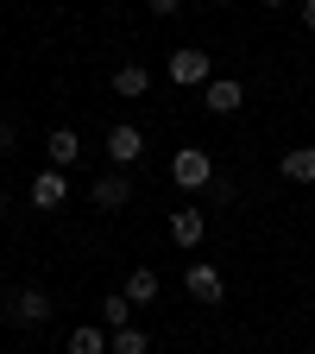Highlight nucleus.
Returning <instances> with one entry per match:
<instances>
[{"mask_svg":"<svg viewBox=\"0 0 315 354\" xmlns=\"http://www.w3.org/2000/svg\"><path fill=\"white\" fill-rule=\"evenodd\" d=\"M114 354H152V342H145V329H114V342H108Z\"/></svg>","mask_w":315,"mask_h":354,"instance_id":"dca6fc26","label":"nucleus"},{"mask_svg":"<svg viewBox=\"0 0 315 354\" xmlns=\"http://www.w3.org/2000/svg\"><path fill=\"white\" fill-rule=\"evenodd\" d=\"M145 7H152L158 19H170V13H183V0H145Z\"/></svg>","mask_w":315,"mask_h":354,"instance_id":"f3484780","label":"nucleus"},{"mask_svg":"<svg viewBox=\"0 0 315 354\" xmlns=\"http://www.w3.org/2000/svg\"><path fill=\"white\" fill-rule=\"evenodd\" d=\"M108 158L126 171V165H139L145 158V133L132 127V120H120V127H108Z\"/></svg>","mask_w":315,"mask_h":354,"instance_id":"20e7f679","label":"nucleus"},{"mask_svg":"<svg viewBox=\"0 0 315 354\" xmlns=\"http://www.w3.org/2000/svg\"><path fill=\"white\" fill-rule=\"evenodd\" d=\"M278 171L290 177V184H315V146H290V152L278 158Z\"/></svg>","mask_w":315,"mask_h":354,"instance_id":"9b49d317","label":"nucleus"},{"mask_svg":"<svg viewBox=\"0 0 315 354\" xmlns=\"http://www.w3.org/2000/svg\"><path fill=\"white\" fill-rule=\"evenodd\" d=\"M126 297L132 304H152L158 297V272H152V266H132V272H126Z\"/></svg>","mask_w":315,"mask_h":354,"instance_id":"ddd939ff","label":"nucleus"},{"mask_svg":"<svg viewBox=\"0 0 315 354\" xmlns=\"http://www.w3.org/2000/svg\"><path fill=\"white\" fill-rule=\"evenodd\" d=\"M170 184H176V190H208V184H214V158H208L202 146H183V152L170 158Z\"/></svg>","mask_w":315,"mask_h":354,"instance_id":"f257e3e1","label":"nucleus"},{"mask_svg":"<svg viewBox=\"0 0 315 354\" xmlns=\"http://www.w3.org/2000/svg\"><path fill=\"white\" fill-rule=\"evenodd\" d=\"M108 342H114V335H108V329H95V323H82V329H76V335H70V354H101V348H108Z\"/></svg>","mask_w":315,"mask_h":354,"instance_id":"2eb2a0df","label":"nucleus"},{"mask_svg":"<svg viewBox=\"0 0 315 354\" xmlns=\"http://www.w3.org/2000/svg\"><path fill=\"white\" fill-rule=\"evenodd\" d=\"M221 7H227V0H221Z\"/></svg>","mask_w":315,"mask_h":354,"instance_id":"aec40b11","label":"nucleus"},{"mask_svg":"<svg viewBox=\"0 0 315 354\" xmlns=\"http://www.w3.org/2000/svg\"><path fill=\"white\" fill-rule=\"evenodd\" d=\"M170 82L176 88H208L214 82V57L208 51H170Z\"/></svg>","mask_w":315,"mask_h":354,"instance_id":"f03ea898","label":"nucleus"},{"mask_svg":"<svg viewBox=\"0 0 315 354\" xmlns=\"http://www.w3.org/2000/svg\"><path fill=\"white\" fill-rule=\"evenodd\" d=\"M88 196H95V209H126L132 203V190H126V171H108V177H95V190H88Z\"/></svg>","mask_w":315,"mask_h":354,"instance_id":"1a4fd4ad","label":"nucleus"},{"mask_svg":"<svg viewBox=\"0 0 315 354\" xmlns=\"http://www.w3.org/2000/svg\"><path fill=\"white\" fill-rule=\"evenodd\" d=\"M70 203V177L63 171H38L32 177V209H63Z\"/></svg>","mask_w":315,"mask_h":354,"instance_id":"423d86ee","label":"nucleus"},{"mask_svg":"<svg viewBox=\"0 0 315 354\" xmlns=\"http://www.w3.org/2000/svg\"><path fill=\"white\" fill-rule=\"evenodd\" d=\"M0 310H7V323H44V317H51V297H44V291H7Z\"/></svg>","mask_w":315,"mask_h":354,"instance_id":"39448f33","label":"nucleus"},{"mask_svg":"<svg viewBox=\"0 0 315 354\" xmlns=\"http://www.w3.org/2000/svg\"><path fill=\"white\" fill-rule=\"evenodd\" d=\"M265 7H284V0H265Z\"/></svg>","mask_w":315,"mask_h":354,"instance_id":"6ab92c4d","label":"nucleus"},{"mask_svg":"<svg viewBox=\"0 0 315 354\" xmlns=\"http://www.w3.org/2000/svg\"><path fill=\"white\" fill-rule=\"evenodd\" d=\"M145 88H152V70L145 64H120L114 70V95H145Z\"/></svg>","mask_w":315,"mask_h":354,"instance_id":"f8f14e48","label":"nucleus"},{"mask_svg":"<svg viewBox=\"0 0 315 354\" xmlns=\"http://www.w3.org/2000/svg\"><path fill=\"white\" fill-rule=\"evenodd\" d=\"M126 317H132V297H126V291H114V297H101V323H108V329H132Z\"/></svg>","mask_w":315,"mask_h":354,"instance_id":"4468645a","label":"nucleus"},{"mask_svg":"<svg viewBox=\"0 0 315 354\" xmlns=\"http://www.w3.org/2000/svg\"><path fill=\"white\" fill-rule=\"evenodd\" d=\"M44 158H51V171H70L76 158H82V140L70 127H51V140H44Z\"/></svg>","mask_w":315,"mask_h":354,"instance_id":"6e6552de","label":"nucleus"},{"mask_svg":"<svg viewBox=\"0 0 315 354\" xmlns=\"http://www.w3.org/2000/svg\"><path fill=\"white\" fill-rule=\"evenodd\" d=\"M202 234H208V215H202V209H190V203L170 209V241H176V247H202Z\"/></svg>","mask_w":315,"mask_h":354,"instance_id":"0eeeda50","label":"nucleus"},{"mask_svg":"<svg viewBox=\"0 0 315 354\" xmlns=\"http://www.w3.org/2000/svg\"><path fill=\"white\" fill-rule=\"evenodd\" d=\"M190 297L196 304H221V297H227V285H221V272H214V266H190Z\"/></svg>","mask_w":315,"mask_h":354,"instance_id":"9d476101","label":"nucleus"},{"mask_svg":"<svg viewBox=\"0 0 315 354\" xmlns=\"http://www.w3.org/2000/svg\"><path fill=\"white\" fill-rule=\"evenodd\" d=\"M296 13H303V26L315 32V0H303V7H296Z\"/></svg>","mask_w":315,"mask_h":354,"instance_id":"a211bd4d","label":"nucleus"},{"mask_svg":"<svg viewBox=\"0 0 315 354\" xmlns=\"http://www.w3.org/2000/svg\"><path fill=\"white\" fill-rule=\"evenodd\" d=\"M202 108H208V114H240V108H246V82H240V76H214V82L202 88Z\"/></svg>","mask_w":315,"mask_h":354,"instance_id":"7ed1b4c3","label":"nucleus"}]
</instances>
